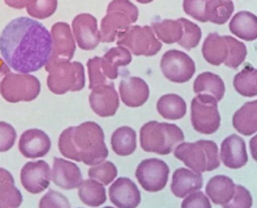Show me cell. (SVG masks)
Returning <instances> with one entry per match:
<instances>
[{"instance_id":"cell-44","label":"cell","mask_w":257,"mask_h":208,"mask_svg":"<svg viewBox=\"0 0 257 208\" xmlns=\"http://www.w3.org/2000/svg\"><path fill=\"white\" fill-rule=\"evenodd\" d=\"M28 0H4V2L11 8L15 9H22L26 7Z\"/></svg>"},{"instance_id":"cell-28","label":"cell","mask_w":257,"mask_h":208,"mask_svg":"<svg viewBox=\"0 0 257 208\" xmlns=\"http://www.w3.org/2000/svg\"><path fill=\"white\" fill-rule=\"evenodd\" d=\"M194 92L197 93H207L220 101L225 93V84L223 79L216 73L205 71L200 73L193 84Z\"/></svg>"},{"instance_id":"cell-16","label":"cell","mask_w":257,"mask_h":208,"mask_svg":"<svg viewBox=\"0 0 257 208\" xmlns=\"http://www.w3.org/2000/svg\"><path fill=\"white\" fill-rule=\"evenodd\" d=\"M88 99L91 110L102 118L114 116L119 106L117 91L111 82L92 88Z\"/></svg>"},{"instance_id":"cell-34","label":"cell","mask_w":257,"mask_h":208,"mask_svg":"<svg viewBox=\"0 0 257 208\" xmlns=\"http://www.w3.org/2000/svg\"><path fill=\"white\" fill-rule=\"evenodd\" d=\"M234 11L232 0H209L207 4L208 21L215 24L226 23Z\"/></svg>"},{"instance_id":"cell-19","label":"cell","mask_w":257,"mask_h":208,"mask_svg":"<svg viewBox=\"0 0 257 208\" xmlns=\"http://www.w3.org/2000/svg\"><path fill=\"white\" fill-rule=\"evenodd\" d=\"M18 148L25 158L36 159L44 157L49 152L51 141L42 130L29 129L21 135Z\"/></svg>"},{"instance_id":"cell-14","label":"cell","mask_w":257,"mask_h":208,"mask_svg":"<svg viewBox=\"0 0 257 208\" xmlns=\"http://www.w3.org/2000/svg\"><path fill=\"white\" fill-rule=\"evenodd\" d=\"M72 32L78 47L82 50H92L100 42V32L97 20L88 13H80L72 20Z\"/></svg>"},{"instance_id":"cell-27","label":"cell","mask_w":257,"mask_h":208,"mask_svg":"<svg viewBox=\"0 0 257 208\" xmlns=\"http://www.w3.org/2000/svg\"><path fill=\"white\" fill-rule=\"evenodd\" d=\"M22 195L14 185L13 176L6 169L0 168V208H18Z\"/></svg>"},{"instance_id":"cell-1","label":"cell","mask_w":257,"mask_h":208,"mask_svg":"<svg viewBox=\"0 0 257 208\" xmlns=\"http://www.w3.org/2000/svg\"><path fill=\"white\" fill-rule=\"evenodd\" d=\"M50 32L40 22L18 17L10 21L0 35V52L9 67L20 73L40 69L51 53Z\"/></svg>"},{"instance_id":"cell-18","label":"cell","mask_w":257,"mask_h":208,"mask_svg":"<svg viewBox=\"0 0 257 208\" xmlns=\"http://www.w3.org/2000/svg\"><path fill=\"white\" fill-rule=\"evenodd\" d=\"M219 158L229 169L242 168L248 162L245 141L235 134L226 137L221 143Z\"/></svg>"},{"instance_id":"cell-36","label":"cell","mask_w":257,"mask_h":208,"mask_svg":"<svg viewBox=\"0 0 257 208\" xmlns=\"http://www.w3.org/2000/svg\"><path fill=\"white\" fill-rule=\"evenodd\" d=\"M179 19L183 26V35L180 41L178 42V44L188 50L195 48L201 40V36H202L201 28L196 23L186 18H179Z\"/></svg>"},{"instance_id":"cell-17","label":"cell","mask_w":257,"mask_h":208,"mask_svg":"<svg viewBox=\"0 0 257 208\" xmlns=\"http://www.w3.org/2000/svg\"><path fill=\"white\" fill-rule=\"evenodd\" d=\"M108 196L117 208H137L142 200L139 188L126 177H119L110 185Z\"/></svg>"},{"instance_id":"cell-43","label":"cell","mask_w":257,"mask_h":208,"mask_svg":"<svg viewBox=\"0 0 257 208\" xmlns=\"http://www.w3.org/2000/svg\"><path fill=\"white\" fill-rule=\"evenodd\" d=\"M181 208H212L207 195L201 191H195L185 197Z\"/></svg>"},{"instance_id":"cell-38","label":"cell","mask_w":257,"mask_h":208,"mask_svg":"<svg viewBox=\"0 0 257 208\" xmlns=\"http://www.w3.org/2000/svg\"><path fill=\"white\" fill-rule=\"evenodd\" d=\"M86 66H87L88 77H89L88 87L90 89H92L98 85L108 83L107 78L105 77V75L102 72L99 56H94V57L89 58L86 62Z\"/></svg>"},{"instance_id":"cell-21","label":"cell","mask_w":257,"mask_h":208,"mask_svg":"<svg viewBox=\"0 0 257 208\" xmlns=\"http://www.w3.org/2000/svg\"><path fill=\"white\" fill-rule=\"evenodd\" d=\"M118 91L122 102L130 108H139L143 106L150 96L148 83L138 76L123 78L119 82Z\"/></svg>"},{"instance_id":"cell-2","label":"cell","mask_w":257,"mask_h":208,"mask_svg":"<svg viewBox=\"0 0 257 208\" xmlns=\"http://www.w3.org/2000/svg\"><path fill=\"white\" fill-rule=\"evenodd\" d=\"M58 149L65 158L88 166L96 165L108 156L103 131L94 122L65 129L59 136Z\"/></svg>"},{"instance_id":"cell-6","label":"cell","mask_w":257,"mask_h":208,"mask_svg":"<svg viewBox=\"0 0 257 208\" xmlns=\"http://www.w3.org/2000/svg\"><path fill=\"white\" fill-rule=\"evenodd\" d=\"M139 17L138 7L130 0H112L100 21V41L113 42L117 35L135 23Z\"/></svg>"},{"instance_id":"cell-5","label":"cell","mask_w":257,"mask_h":208,"mask_svg":"<svg viewBox=\"0 0 257 208\" xmlns=\"http://www.w3.org/2000/svg\"><path fill=\"white\" fill-rule=\"evenodd\" d=\"M174 156L188 168L199 173L210 172L220 166L218 146L209 140L182 142L175 148Z\"/></svg>"},{"instance_id":"cell-35","label":"cell","mask_w":257,"mask_h":208,"mask_svg":"<svg viewBox=\"0 0 257 208\" xmlns=\"http://www.w3.org/2000/svg\"><path fill=\"white\" fill-rule=\"evenodd\" d=\"M87 174L90 179L96 180L102 185H108L115 179L117 175V169L112 162L102 161L96 165L91 166Z\"/></svg>"},{"instance_id":"cell-20","label":"cell","mask_w":257,"mask_h":208,"mask_svg":"<svg viewBox=\"0 0 257 208\" xmlns=\"http://www.w3.org/2000/svg\"><path fill=\"white\" fill-rule=\"evenodd\" d=\"M51 180L59 188L70 190L78 188L82 183V175L78 166L62 158H54Z\"/></svg>"},{"instance_id":"cell-47","label":"cell","mask_w":257,"mask_h":208,"mask_svg":"<svg viewBox=\"0 0 257 208\" xmlns=\"http://www.w3.org/2000/svg\"><path fill=\"white\" fill-rule=\"evenodd\" d=\"M136 1H138L139 3H142V4H147V3H150V2H152L154 0H136Z\"/></svg>"},{"instance_id":"cell-13","label":"cell","mask_w":257,"mask_h":208,"mask_svg":"<svg viewBox=\"0 0 257 208\" xmlns=\"http://www.w3.org/2000/svg\"><path fill=\"white\" fill-rule=\"evenodd\" d=\"M51 53L45 64V70L55 63L70 61L75 51V41L69 25L65 22H56L50 30Z\"/></svg>"},{"instance_id":"cell-26","label":"cell","mask_w":257,"mask_h":208,"mask_svg":"<svg viewBox=\"0 0 257 208\" xmlns=\"http://www.w3.org/2000/svg\"><path fill=\"white\" fill-rule=\"evenodd\" d=\"M229 30L245 41H253L257 39V16L249 11H239L230 20Z\"/></svg>"},{"instance_id":"cell-31","label":"cell","mask_w":257,"mask_h":208,"mask_svg":"<svg viewBox=\"0 0 257 208\" xmlns=\"http://www.w3.org/2000/svg\"><path fill=\"white\" fill-rule=\"evenodd\" d=\"M151 27L157 38L167 44L178 43L183 35V26L180 19L154 21Z\"/></svg>"},{"instance_id":"cell-10","label":"cell","mask_w":257,"mask_h":208,"mask_svg":"<svg viewBox=\"0 0 257 208\" xmlns=\"http://www.w3.org/2000/svg\"><path fill=\"white\" fill-rule=\"evenodd\" d=\"M40 82L29 73L9 72L0 83V92L8 102L31 101L40 92Z\"/></svg>"},{"instance_id":"cell-30","label":"cell","mask_w":257,"mask_h":208,"mask_svg":"<svg viewBox=\"0 0 257 208\" xmlns=\"http://www.w3.org/2000/svg\"><path fill=\"white\" fill-rule=\"evenodd\" d=\"M110 145L117 156L132 155L137 148V134L127 126L117 128L111 135Z\"/></svg>"},{"instance_id":"cell-11","label":"cell","mask_w":257,"mask_h":208,"mask_svg":"<svg viewBox=\"0 0 257 208\" xmlns=\"http://www.w3.org/2000/svg\"><path fill=\"white\" fill-rule=\"evenodd\" d=\"M160 67L164 76L176 83L189 81L196 70L194 60L186 52L178 49L166 51L161 58Z\"/></svg>"},{"instance_id":"cell-45","label":"cell","mask_w":257,"mask_h":208,"mask_svg":"<svg viewBox=\"0 0 257 208\" xmlns=\"http://www.w3.org/2000/svg\"><path fill=\"white\" fill-rule=\"evenodd\" d=\"M249 146H250V151H251L252 158L257 162V135H255V136L250 140Z\"/></svg>"},{"instance_id":"cell-4","label":"cell","mask_w":257,"mask_h":208,"mask_svg":"<svg viewBox=\"0 0 257 208\" xmlns=\"http://www.w3.org/2000/svg\"><path fill=\"white\" fill-rule=\"evenodd\" d=\"M183 131L175 124L151 121L140 130V145L145 152L169 155L184 141Z\"/></svg>"},{"instance_id":"cell-41","label":"cell","mask_w":257,"mask_h":208,"mask_svg":"<svg viewBox=\"0 0 257 208\" xmlns=\"http://www.w3.org/2000/svg\"><path fill=\"white\" fill-rule=\"evenodd\" d=\"M39 208H70L68 199L61 193L48 190L39 201Z\"/></svg>"},{"instance_id":"cell-22","label":"cell","mask_w":257,"mask_h":208,"mask_svg":"<svg viewBox=\"0 0 257 208\" xmlns=\"http://www.w3.org/2000/svg\"><path fill=\"white\" fill-rule=\"evenodd\" d=\"M203 186L202 174L187 168H178L172 177L171 191L179 198L186 197L192 192L199 191Z\"/></svg>"},{"instance_id":"cell-40","label":"cell","mask_w":257,"mask_h":208,"mask_svg":"<svg viewBox=\"0 0 257 208\" xmlns=\"http://www.w3.org/2000/svg\"><path fill=\"white\" fill-rule=\"evenodd\" d=\"M253 203L250 192L242 185H235V192L232 199L222 205L223 208H251Z\"/></svg>"},{"instance_id":"cell-24","label":"cell","mask_w":257,"mask_h":208,"mask_svg":"<svg viewBox=\"0 0 257 208\" xmlns=\"http://www.w3.org/2000/svg\"><path fill=\"white\" fill-rule=\"evenodd\" d=\"M235 192L233 180L225 175H216L212 177L206 185V195L216 205L228 203Z\"/></svg>"},{"instance_id":"cell-15","label":"cell","mask_w":257,"mask_h":208,"mask_svg":"<svg viewBox=\"0 0 257 208\" xmlns=\"http://www.w3.org/2000/svg\"><path fill=\"white\" fill-rule=\"evenodd\" d=\"M20 180L26 191L32 194H38L46 190L50 184V167L43 160L27 162L21 169Z\"/></svg>"},{"instance_id":"cell-9","label":"cell","mask_w":257,"mask_h":208,"mask_svg":"<svg viewBox=\"0 0 257 208\" xmlns=\"http://www.w3.org/2000/svg\"><path fill=\"white\" fill-rule=\"evenodd\" d=\"M191 123L200 134L211 135L217 132L221 125V116L216 98L207 93H197L191 102Z\"/></svg>"},{"instance_id":"cell-29","label":"cell","mask_w":257,"mask_h":208,"mask_svg":"<svg viewBox=\"0 0 257 208\" xmlns=\"http://www.w3.org/2000/svg\"><path fill=\"white\" fill-rule=\"evenodd\" d=\"M157 111L164 119L180 120L187 113V105L179 94L167 93L158 99Z\"/></svg>"},{"instance_id":"cell-12","label":"cell","mask_w":257,"mask_h":208,"mask_svg":"<svg viewBox=\"0 0 257 208\" xmlns=\"http://www.w3.org/2000/svg\"><path fill=\"white\" fill-rule=\"evenodd\" d=\"M169 166L160 159L150 158L142 161L136 169V178L148 192L163 190L169 179Z\"/></svg>"},{"instance_id":"cell-8","label":"cell","mask_w":257,"mask_h":208,"mask_svg":"<svg viewBox=\"0 0 257 208\" xmlns=\"http://www.w3.org/2000/svg\"><path fill=\"white\" fill-rule=\"evenodd\" d=\"M116 44L127 48L137 56H153L162 48L161 41L149 25L128 26L117 35Z\"/></svg>"},{"instance_id":"cell-33","label":"cell","mask_w":257,"mask_h":208,"mask_svg":"<svg viewBox=\"0 0 257 208\" xmlns=\"http://www.w3.org/2000/svg\"><path fill=\"white\" fill-rule=\"evenodd\" d=\"M233 85L236 91L247 97L257 95V68H254L250 64L239 71L233 79Z\"/></svg>"},{"instance_id":"cell-39","label":"cell","mask_w":257,"mask_h":208,"mask_svg":"<svg viewBox=\"0 0 257 208\" xmlns=\"http://www.w3.org/2000/svg\"><path fill=\"white\" fill-rule=\"evenodd\" d=\"M209 0H184L183 9L186 14L194 19L207 22V4Z\"/></svg>"},{"instance_id":"cell-25","label":"cell","mask_w":257,"mask_h":208,"mask_svg":"<svg viewBox=\"0 0 257 208\" xmlns=\"http://www.w3.org/2000/svg\"><path fill=\"white\" fill-rule=\"evenodd\" d=\"M234 129L244 135L251 136L257 132V99L245 102L232 118Z\"/></svg>"},{"instance_id":"cell-48","label":"cell","mask_w":257,"mask_h":208,"mask_svg":"<svg viewBox=\"0 0 257 208\" xmlns=\"http://www.w3.org/2000/svg\"><path fill=\"white\" fill-rule=\"evenodd\" d=\"M103 208H113V207H110V206H106V207H103Z\"/></svg>"},{"instance_id":"cell-7","label":"cell","mask_w":257,"mask_h":208,"mask_svg":"<svg viewBox=\"0 0 257 208\" xmlns=\"http://www.w3.org/2000/svg\"><path fill=\"white\" fill-rule=\"evenodd\" d=\"M47 86L55 94L67 91H78L84 87V67L78 61H63L55 63L46 69Z\"/></svg>"},{"instance_id":"cell-46","label":"cell","mask_w":257,"mask_h":208,"mask_svg":"<svg viewBox=\"0 0 257 208\" xmlns=\"http://www.w3.org/2000/svg\"><path fill=\"white\" fill-rule=\"evenodd\" d=\"M8 66L9 65L7 63H5V61L0 58V83H1L2 79L5 77V75L10 72V68Z\"/></svg>"},{"instance_id":"cell-32","label":"cell","mask_w":257,"mask_h":208,"mask_svg":"<svg viewBox=\"0 0 257 208\" xmlns=\"http://www.w3.org/2000/svg\"><path fill=\"white\" fill-rule=\"evenodd\" d=\"M78 197L87 206L97 207L106 200L104 186L96 180L87 179L82 181L78 187Z\"/></svg>"},{"instance_id":"cell-3","label":"cell","mask_w":257,"mask_h":208,"mask_svg":"<svg viewBox=\"0 0 257 208\" xmlns=\"http://www.w3.org/2000/svg\"><path fill=\"white\" fill-rule=\"evenodd\" d=\"M202 54L205 60L215 66L224 63L227 67L237 68L246 58L247 47L245 43L230 35H219L211 32L202 45Z\"/></svg>"},{"instance_id":"cell-23","label":"cell","mask_w":257,"mask_h":208,"mask_svg":"<svg viewBox=\"0 0 257 208\" xmlns=\"http://www.w3.org/2000/svg\"><path fill=\"white\" fill-rule=\"evenodd\" d=\"M132 62V53L121 45L108 49L100 57V65L103 74L107 79H115L118 76V68Z\"/></svg>"},{"instance_id":"cell-37","label":"cell","mask_w":257,"mask_h":208,"mask_svg":"<svg viewBox=\"0 0 257 208\" xmlns=\"http://www.w3.org/2000/svg\"><path fill=\"white\" fill-rule=\"evenodd\" d=\"M57 9V0H28L27 13L36 19H45L51 16Z\"/></svg>"},{"instance_id":"cell-42","label":"cell","mask_w":257,"mask_h":208,"mask_svg":"<svg viewBox=\"0 0 257 208\" xmlns=\"http://www.w3.org/2000/svg\"><path fill=\"white\" fill-rule=\"evenodd\" d=\"M16 131L8 123L0 122V152L10 150L16 140Z\"/></svg>"}]
</instances>
